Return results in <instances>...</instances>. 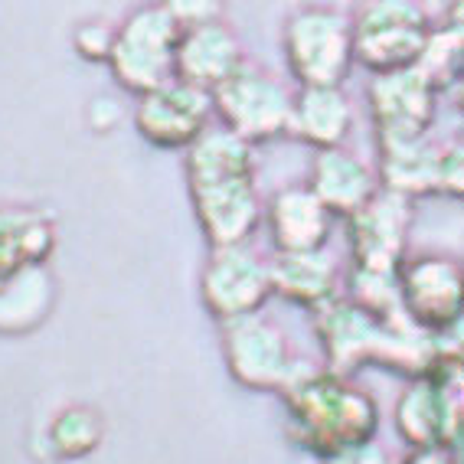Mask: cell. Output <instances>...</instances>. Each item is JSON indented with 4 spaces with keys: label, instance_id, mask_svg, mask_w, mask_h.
I'll list each match as a JSON object with an SVG mask.
<instances>
[{
    "label": "cell",
    "instance_id": "6da1fadb",
    "mask_svg": "<svg viewBox=\"0 0 464 464\" xmlns=\"http://www.w3.org/2000/svg\"><path fill=\"white\" fill-rule=\"evenodd\" d=\"M314 331L327 357L324 370L337 376H350L373 363L419 380L461 363L458 334H429L415 327L406 311L373 314L343 295L314 307Z\"/></svg>",
    "mask_w": 464,
    "mask_h": 464
},
{
    "label": "cell",
    "instance_id": "7a4b0ae2",
    "mask_svg": "<svg viewBox=\"0 0 464 464\" xmlns=\"http://www.w3.org/2000/svg\"><path fill=\"white\" fill-rule=\"evenodd\" d=\"M187 187L199 229L213 249L249 242L262 223V199L256 187V154L252 144L209 125L187 148Z\"/></svg>",
    "mask_w": 464,
    "mask_h": 464
},
{
    "label": "cell",
    "instance_id": "3957f363",
    "mask_svg": "<svg viewBox=\"0 0 464 464\" xmlns=\"http://www.w3.org/2000/svg\"><path fill=\"white\" fill-rule=\"evenodd\" d=\"M288 439L317 458H334L347 448L366 445L380 429V406L350 376L304 363L282 390Z\"/></svg>",
    "mask_w": 464,
    "mask_h": 464
},
{
    "label": "cell",
    "instance_id": "277c9868",
    "mask_svg": "<svg viewBox=\"0 0 464 464\" xmlns=\"http://www.w3.org/2000/svg\"><path fill=\"white\" fill-rule=\"evenodd\" d=\"M177 43H180V26L170 17L167 4H148V7L131 10L115 26L108 66L121 89L141 99L174 79Z\"/></svg>",
    "mask_w": 464,
    "mask_h": 464
},
{
    "label": "cell",
    "instance_id": "5b68a950",
    "mask_svg": "<svg viewBox=\"0 0 464 464\" xmlns=\"http://www.w3.org/2000/svg\"><path fill=\"white\" fill-rule=\"evenodd\" d=\"M285 59L301 89H340L353 69L350 14L337 7H298L285 24Z\"/></svg>",
    "mask_w": 464,
    "mask_h": 464
},
{
    "label": "cell",
    "instance_id": "8992f818",
    "mask_svg": "<svg viewBox=\"0 0 464 464\" xmlns=\"http://www.w3.org/2000/svg\"><path fill=\"white\" fill-rule=\"evenodd\" d=\"M353 30V63L373 69V75L396 72L419 63L431 34L425 7L406 0H380L366 4L350 17Z\"/></svg>",
    "mask_w": 464,
    "mask_h": 464
},
{
    "label": "cell",
    "instance_id": "52a82bcc",
    "mask_svg": "<svg viewBox=\"0 0 464 464\" xmlns=\"http://www.w3.org/2000/svg\"><path fill=\"white\" fill-rule=\"evenodd\" d=\"M209 102L226 131H232L246 144L288 134L291 92L258 63L246 59L226 82L209 92Z\"/></svg>",
    "mask_w": 464,
    "mask_h": 464
},
{
    "label": "cell",
    "instance_id": "ba28073f",
    "mask_svg": "<svg viewBox=\"0 0 464 464\" xmlns=\"http://www.w3.org/2000/svg\"><path fill=\"white\" fill-rule=\"evenodd\" d=\"M396 431L412 451L461 448V363L409 382L396 402Z\"/></svg>",
    "mask_w": 464,
    "mask_h": 464
},
{
    "label": "cell",
    "instance_id": "9c48e42d",
    "mask_svg": "<svg viewBox=\"0 0 464 464\" xmlns=\"http://www.w3.org/2000/svg\"><path fill=\"white\" fill-rule=\"evenodd\" d=\"M223 353L232 380L262 392H282L304 366V360L291 353L282 327L266 314L223 324Z\"/></svg>",
    "mask_w": 464,
    "mask_h": 464
},
{
    "label": "cell",
    "instance_id": "30bf717a",
    "mask_svg": "<svg viewBox=\"0 0 464 464\" xmlns=\"http://www.w3.org/2000/svg\"><path fill=\"white\" fill-rule=\"evenodd\" d=\"M382 190L406 199L419 197H461L464 150L461 141H435L431 134L409 144L380 148Z\"/></svg>",
    "mask_w": 464,
    "mask_h": 464
},
{
    "label": "cell",
    "instance_id": "8fae6325",
    "mask_svg": "<svg viewBox=\"0 0 464 464\" xmlns=\"http://www.w3.org/2000/svg\"><path fill=\"white\" fill-rule=\"evenodd\" d=\"M366 99H370L380 148L419 141L431 134L435 115H439V92L419 66L373 75Z\"/></svg>",
    "mask_w": 464,
    "mask_h": 464
},
{
    "label": "cell",
    "instance_id": "7c38bea8",
    "mask_svg": "<svg viewBox=\"0 0 464 464\" xmlns=\"http://www.w3.org/2000/svg\"><path fill=\"white\" fill-rule=\"evenodd\" d=\"M199 295H203L207 311L219 324L258 314L272 295L268 262L249 242L213 249L207 268H203V278H199Z\"/></svg>",
    "mask_w": 464,
    "mask_h": 464
},
{
    "label": "cell",
    "instance_id": "4fadbf2b",
    "mask_svg": "<svg viewBox=\"0 0 464 464\" xmlns=\"http://www.w3.org/2000/svg\"><path fill=\"white\" fill-rule=\"evenodd\" d=\"M409 226H412V199L376 190L363 209L347 216L353 272L396 275L399 266L406 262Z\"/></svg>",
    "mask_w": 464,
    "mask_h": 464
},
{
    "label": "cell",
    "instance_id": "5bb4252c",
    "mask_svg": "<svg viewBox=\"0 0 464 464\" xmlns=\"http://www.w3.org/2000/svg\"><path fill=\"white\" fill-rule=\"evenodd\" d=\"M399 301L415 327L458 334L461 321V266L451 256H415L399 266Z\"/></svg>",
    "mask_w": 464,
    "mask_h": 464
},
{
    "label": "cell",
    "instance_id": "9a60e30c",
    "mask_svg": "<svg viewBox=\"0 0 464 464\" xmlns=\"http://www.w3.org/2000/svg\"><path fill=\"white\" fill-rule=\"evenodd\" d=\"M209 118H213L209 95L180 79H170L160 89L141 95L134 108L138 134L154 148H190L209 128Z\"/></svg>",
    "mask_w": 464,
    "mask_h": 464
},
{
    "label": "cell",
    "instance_id": "2e32d148",
    "mask_svg": "<svg viewBox=\"0 0 464 464\" xmlns=\"http://www.w3.org/2000/svg\"><path fill=\"white\" fill-rule=\"evenodd\" d=\"M246 63L242 56L239 36L232 34V26L219 20H207V24L187 26L180 30V43H177V59H174V79L193 85L199 92H213L219 82H226L236 69Z\"/></svg>",
    "mask_w": 464,
    "mask_h": 464
},
{
    "label": "cell",
    "instance_id": "e0dca14e",
    "mask_svg": "<svg viewBox=\"0 0 464 464\" xmlns=\"http://www.w3.org/2000/svg\"><path fill=\"white\" fill-rule=\"evenodd\" d=\"M262 219L278 252H321L331 239V213L304 183L275 190L262 207Z\"/></svg>",
    "mask_w": 464,
    "mask_h": 464
},
{
    "label": "cell",
    "instance_id": "ac0fdd59",
    "mask_svg": "<svg viewBox=\"0 0 464 464\" xmlns=\"http://www.w3.org/2000/svg\"><path fill=\"white\" fill-rule=\"evenodd\" d=\"M307 190L321 199L324 209L331 216L347 219L357 209H363L380 187H376V174L360 154H353L347 148H331L314 154Z\"/></svg>",
    "mask_w": 464,
    "mask_h": 464
},
{
    "label": "cell",
    "instance_id": "d6986e66",
    "mask_svg": "<svg viewBox=\"0 0 464 464\" xmlns=\"http://www.w3.org/2000/svg\"><path fill=\"white\" fill-rule=\"evenodd\" d=\"M56 249V223L34 207H0V288L20 272L46 266Z\"/></svg>",
    "mask_w": 464,
    "mask_h": 464
},
{
    "label": "cell",
    "instance_id": "ffe728a7",
    "mask_svg": "<svg viewBox=\"0 0 464 464\" xmlns=\"http://www.w3.org/2000/svg\"><path fill=\"white\" fill-rule=\"evenodd\" d=\"M353 128V108L343 89H301L291 95L288 134L317 150L343 148Z\"/></svg>",
    "mask_w": 464,
    "mask_h": 464
},
{
    "label": "cell",
    "instance_id": "44dd1931",
    "mask_svg": "<svg viewBox=\"0 0 464 464\" xmlns=\"http://www.w3.org/2000/svg\"><path fill=\"white\" fill-rule=\"evenodd\" d=\"M272 295H282L285 301L301 307H321L340 295L337 266L327 252H278L268 262Z\"/></svg>",
    "mask_w": 464,
    "mask_h": 464
},
{
    "label": "cell",
    "instance_id": "7402d4cb",
    "mask_svg": "<svg viewBox=\"0 0 464 464\" xmlns=\"http://www.w3.org/2000/svg\"><path fill=\"white\" fill-rule=\"evenodd\" d=\"M56 304V278L50 266H34L0 288V334L36 331Z\"/></svg>",
    "mask_w": 464,
    "mask_h": 464
},
{
    "label": "cell",
    "instance_id": "603a6c76",
    "mask_svg": "<svg viewBox=\"0 0 464 464\" xmlns=\"http://www.w3.org/2000/svg\"><path fill=\"white\" fill-rule=\"evenodd\" d=\"M415 66L422 69L425 79L435 85L439 95L445 89H451V85H458V79H461V24L455 20V24L431 30Z\"/></svg>",
    "mask_w": 464,
    "mask_h": 464
},
{
    "label": "cell",
    "instance_id": "cb8c5ba5",
    "mask_svg": "<svg viewBox=\"0 0 464 464\" xmlns=\"http://www.w3.org/2000/svg\"><path fill=\"white\" fill-rule=\"evenodd\" d=\"M50 441L56 448V455L63 458H82L89 451H95V445L102 441L99 412L89 406L63 409L50 425Z\"/></svg>",
    "mask_w": 464,
    "mask_h": 464
},
{
    "label": "cell",
    "instance_id": "d4e9b609",
    "mask_svg": "<svg viewBox=\"0 0 464 464\" xmlns=\"http://www.w3.org/2000/svg\"><path fill=\"white\" fill-rule=\"evenodd\" d=\"M111 40H115V24H108V20H85V24L75 26L72 34L75 53L89 63H108Z\"/></svg>",
    "mask_w": 464,
    "mask_h": 464
},
{
    "label": "cell",
    "instance_id": "484cf974",
    "mask_svg": "<svg viewBox=\"0 0 464 464\" xmlns=\"http://www.w3.org/2000/svg\"><path fill=\"white\" fill-rule=\"evenodd\" d=\"M324 464H396V461H392L390 451L382 445H376V439H373V441H366V445L347 448V451L327 458Z\"/></svg>",
    "mask_w": 464,
    "mask_h": 464
},
{
    "label": "cell",
    "instance_id": "4316f807",
    "mask_svg": "<svg viewBox=\"0 0 464 464\" xmlns=\"http://www.w3.org/2000/svg\"><path fill=\"white\" fill-rule=\"evenodd\" d=\"M396 464H461L458 451H441V448H425V451H409Z\"/></svg>",
    "mask_w": 464,
    "mask_h": 464
}]
</instances>
